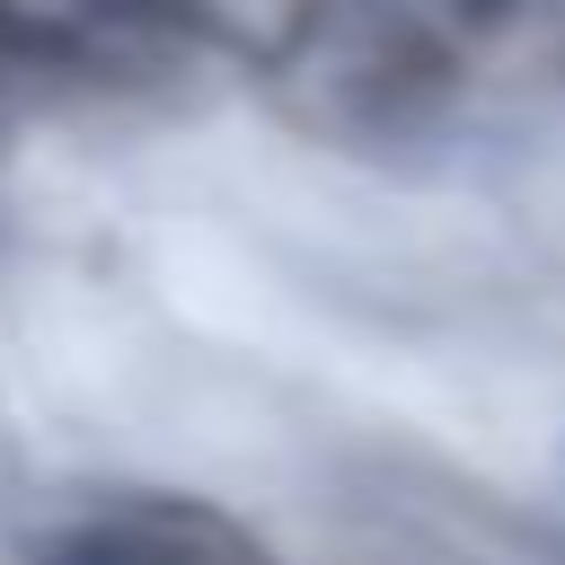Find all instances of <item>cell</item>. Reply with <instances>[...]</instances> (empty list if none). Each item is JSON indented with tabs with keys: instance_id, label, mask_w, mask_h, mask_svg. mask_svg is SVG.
I'll list each match as a JSON object with an SVG mask.
<instances>
[]
</instances>
